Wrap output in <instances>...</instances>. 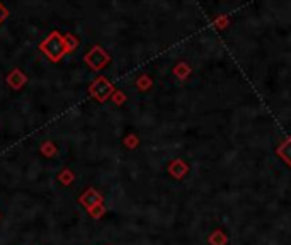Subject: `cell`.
Wrapping results in <instances>:
<instances>
[{
  "instance_id": "obj_3",
  "label": "cell",
  "mask_w": 291,
  "mask_h": 245,
  "mask_svg": "<svg viewBox=\"0 0 291 245\" xmlns=\"http://www.w3.org/2000/svg\"><path fill=\"white\" fill-rule=\"evenodd\" d=\"M60 181L65 182V184H70L72 181H74V177H72V172L70 170H65L60 174Z\"/></svg>"
},
{
  "instance_id": "obj_2",
  "label": "cell",
  "mask_w": 291,
  "mask_h": 245,
  "mask_svg": "<svg viewBox=\"0 0 291 245\" xmlns=\"http://www.w3.org/2000/svg\"><path fill=\"white\" fill-rule=\"evenodd\" d=\"M111 91H113V87H111V84L106 80V78H97V80L92 84L91 87V94L92 97H96L97 101H106L107 97H109Z\"/></svg>"
},
{
  "instance_id": "obj_4",
  "label": "cell",
  "mask_w": 291,
  "mask_h": 245,
  "mask_svg": "<svg viewBox=\"0 0 291 245\" xmlns=\"http://www.w3.org/2000/svg\"><path fill=\"white\" fill-rule=\"evenodd\" d=\"M2 9H3V7H2V5H0V10H2ZM5 17H7V16H0V22H2V20H3V19H5Z\"/></svg>"
},
{
  "instance_id": "obj_1",
  "label": "cell",
  "mask_w": 291,
  "mask_h": 245,
  "mask_svg": "<svg viewBox=\"0 0 291 245\" xmlns=\"http://www.w3.org/2000/svg\"><path fill=\"white\" fill-rule=\"evenodd\" d=\"M39 50L43 51L44 55H46L48 60L51 61H60L61 58L65 57V55L68 53V51H72L74 48L68 44L67 38H63L60 33H51L50 36L46 38V39L41 43Z\"/></svg>"
}]
</instances>
